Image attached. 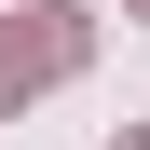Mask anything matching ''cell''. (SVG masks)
<instances>
[{"instance_id":"6da1fadb","label":"cell","mask_w":150,"mask_h":150,"mask_svg":"<svg viewBox=\"0 0 150 150\" xmlns=\"http://www.w3.org/2000/svg\"><path fill=\"white\" fill-rule=\"evenodd\" d=\"M68 55H82V28H68V14H41V28H14V14H0V109H28Z\"/></svg>"},{"instance_id":"7a4b0ae2","label":"cell","mask_w":150,"mask_h":150,"mask_svg":"<svg viewBox=\"0 0 150 150\" xmlns=\"http://www.w3.org/2000/svg\"><path fill=\"white\" fill-rule=\"evenodd\" d=\"M123 150H150V137H123Z\"/></svg>"},{"instance_id":"3957f363","label":"cell","mask_w":150,"mask_h":150,"mask_svg":"<svg viewBox=\"0 0 150 150\" xmlns=\"http://www.w3.org/2000/svg\"><path fill=\"white\" fill-rule=\"evenodd\" d=\"M137 14H150V0H137Z\"/></svg>"}]
</instances>
